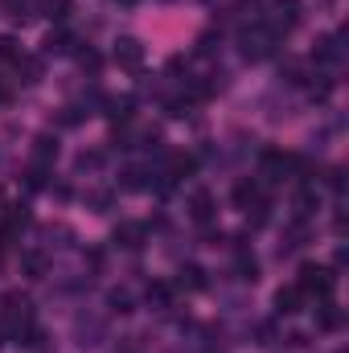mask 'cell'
Listing matches in <instances>:
<instances>
[{
    "label": "cell",
    "instance_id": "36",
    "mask_svg": "<svg viewBox=\"0 0 349 353\" xmlns=\"http://www.w3.org/2000/svg\"><path fill=\"white\" fill-rule=\"evenodd\" d=\"M0 337H4V325H0Z\"/></svg>",
    "mask_w": 349,
    "mask_h": 353
},
{
    "label": "cell",
    "instance_id": "15",
    "mask_svg": "<svg viewBox=\"0 0 349 353\" xmlns=\"http://www.w3.org/2000/svg\"><path fill=\"white\" fill-rule=\"evenodd\" d=\"M103 107H107L103 115H107L111 123H128L132 111H136V99H132V94H123V99H103Z\"/></svg>",
    "mask_w": 349,
    "mask_h": 353
},
{
    "label": "cell",
    "instance_id": "34",
    "mask_svg": "<svg viewBox=\"0 0 349 353\" xmlns=\"http://www.w3.org/2000/svg\"><path fill=\"white\" fill-rule=\"evenodd\" d=\"M115 353H140V350H136V337H128V341H123Z\"/></svg>",
    "mask_w": 349,
    "mask_h": 353
},
{
    "label": "cell",
    "instance_id": "33",
    "mask_svg": "<svg viewBox=\"0 0 349 353\" xmlns=\"http://www.w3.org/2000/svg\"><path fill=\"white\" fill-rule=\"evenodd\" d=\"M87 267L90 271H103V251H87Z\"/></svg>",
    "mask_w": 349,
    "mask_h": 353
},
{
    "label": "cell",
    "instance_id": "32",
    "mask_svg": "<svg viewBox=\"0 0 349 353\" xmlns=\"http://www.w3.org/2000/svg\"><path fill=\"white\" fill-rule=\"evenodd\" d=\"M99 165H103V152H83V157H79V169H83V173H87V169H99Z\"/></svg>",
    "mask_w": 349,
    "mask_h": 353
},
{
    "label": "cell",
    "instance_id": "38",
    "mask_svg": "<svg viewBox=\"0 0 349 353\" xmlns=\"http://www.w3.org/2000/svg\"><path fill=\"white\" fill-rule=\"evenodd\" d=\"M210 353H214V350H210Z\"/></svg>",
    "mask_w": 349,
    "mask_h": 353
},
{
    "label": "cell",
    "instance_id": "37",
    "mask_svg": "<svg viewBox=\"0 0 349 353\" xmlns=\"http://www.w3.org/2000/svg\"><path fill=\"white\" fill-rule=\"evenodd\" d=\"M337 353H346V350H337Z\"/></svg>",
    "mask_w": 349,
    "mask_h": 353
},
{
    "label": "cell",
    "instance_id": "29",
    "mask_svg": "<svg viewBox=\"0 0 349 353\" xmlns=\"http://www.w3.org/2000/svg\"><path fill=\"white\" fill-rule=\"evenodd\" d=\"M25 181H29V189H46V185H50V169H46V165H33Z\"/></svg>",
    "mask_w": 349,
    "mask_h": 353
},
{
    "label": "cell",
    "instance_id": "23",
    "mask_svg": "<svg viewBox=\"0 0 349 353\" xmlns=\"http://www.w3.org/2000/svg\"><path fill=\"white\" fill-rule=\"evenodd\" d=\"M148 173H152V169H140V165H128V169L119 173V185H123V189H144V185H148Z\"/></svg>",
    "mask_w": 349,
    "mask_h": 353
},
{
    "label": "cell",
    "instance_id": "22",
    "mask_svg": "<svg viewBox=\"0 0 349 353\" xmlns=\"http://www.w3.org/2000/svg\"><path fill=\"white\" fill-rule=\"evenodd\" d=\"M37 8H41L50 21H66V17L74 12V4H70V0H37Z\"/></svg>",
    "mask_w": 349,
    "mask_h": 353
},
{
    "label": "cell",
    "instance_id": "5",
    "mask_svg": "<svg viewBox=\"0 0 349 353\" xmlns=\"http://www.w3.org/2000/svg\"><path fill=\"white\" fill-rule=\"evenodd\" d=\"M103 337H107V321H103V316H87V312H83V316L74 321V341H79L83 350H94Z\"/></svg>",
    "mask_w": 349,
    "mask_h": 353
},
{
    "label": "cell",
    "instance_id": "8",
    "mask_svg": "<svg viewBox=\"0 0 349 353\" xmlns=\"http://www.w3.org/2000/svg\"><path fill=\"white\" fill-rule=\"evenodd\" d=\"M312 58H317V66H341V58H346L341 37H337V33H325V37L317 41V50H312Z\"/></svg>",
    "mask_w": 349,
    "mask_h": 353
},
{
    "label": "cell",
    "instance_id": "1",
    "mask_svg": "<svg viewBox=\"0 0 349 353\" xmlns=\"http://www.w3.org/2000/svg\"><path fill=\"white\" fill-rule=\"evenodd\" d=\"M296 288H300L304 296L333 300V292H337V275H333V267H325V263H304V267H300V279H296Z\"/></svg>",
    "mask_w": 349,
    "mask_h": 353
},
{
    "label": "cell",
    "instance_id": "16",
    "mask_svg": "<svg viewBox=\"0 0 349 353\" xmlns=\"http://www.w3.org/2000/svg\"><path fill=\"white\" fill-rule=\"evenodd\" d=\"M235 271H239V279H247V283H255V279H259V259H255L243 243L235 247Z\"/></svg>",
    "mask_w": 349,
    "mask_h": 353
},
{
    "label": "cell",
    "instance_id": "4",
    "mask_svg": "<svg viewBox=\"0 0 349 353\" xmlns=\"http://www.w3.org/2000/svg\"><path fill=\"white\" fill-rule=\"evenodd\" d=\"M275 37H283V33H292L296 25H300V0H275V8H271V17L263 21Z\"/></svg>",
    "mask_w": 349,
    "mask_h": 353
},
{
    "label": "cell",
    "instance_id": "24",
    "mask_svg": "<svg viewBox=\"0 0 349 353\" xmlns=\"http://www.w3.org/2000/svg\"><path fill=\"white\" fill-rule=\"evenodd\" d=\"M247 222H251V230H259V226L271 222V201L267 197H259L255 205H247Z\"/></svg>",
    "mask_w": 349,
    "mask_h": 353
},
{
    "label": "cell",
    "instance_id": "21",
    "mask_svg": "<svg viewBox=\"0 0 349 353\" xmlns=\"http://www.w3.org/2000/svg\"><path fill=\"white\" fill-rule=\"evenodd\" d=\"M304 239H308V226H304V222H292V226H288V234H283V243H279V255L300 251V247H304Z\"/></svg>",
    "mask_w": 349,
    "mask_h": 353
},
{
    "label": "cell",
    "instance_id": "18",
    "mask_svg": "<svg viewBox=\"0 0 349 353\" xmlns=\"http://www.w3.org/2000/svg\"><path fill=\"white\" fill-rule=\"evenodd\" d=\"M21 271H25L29 279H46V271H50L46 251H21Z\"/></svg>",
    "mask_w": 349,
    "mask_h": 353
},
{
    "label": "cell",
    "instance_id": "17",
    "mask_svg": "<svg viewBox=\"0 0 349 353\" xmlns=\"http://www.w3.org/2000/svg\"><path fill=\"white\" fill-rule=\"evenodd\" d=\"M58 161V136H37L33 140V165H54Z\"/></svg>",
    "mask_w": 349,
    "mask_h": 353
},
{
    "label": "cell",
    "instance_id": "10",
    "mask_svg": "<svg viewBox=\"0 0 349 353\" xmlns=\"http://www.w3.org/2000/svg\"><path fill=\"white\" fill-rule=\"evenodd\" d=\"M111 243L123 247V251H140V247H144V226H140V222H119L115 234H111Z\"/></svg>",
    "mask_w": 349,
    "mask_h": 353
},
{
    "label": "cell",
    "instance_id": "14",
    "mask_svg": "<svg viewBox=\"0 0 349 353\" xmlns=\"http://www.w3.org/2000/svg\"><path fill=\"white\" fill-rule=\"evenodd\" d=\"M206 283H210V279H206V271H201V267L197 263H185L181 267V271H177V292H201V288H206Z\"/></svg>",
    "mask_w": 349,
    "mask_h": 353
},
{
    "label": "cell",
    "instance_id": "9",
    "mask_svg": "<svg viewBox=\"0 0 349 353\" xmlns=\"http://www.w3.org/2000/svg\"><path fill=\"white\" fill-rule=\"evenodd\" d=\"M41 54H46V58H66V54H74V33H70V29H54V33H46Z\"/></svg>",
    "mask_w": 349,
    "mask_h": 353
},
{
    "label": "cell",
    "instance_id": "35",
    "mask_svg": "<svg viewBox=\"0 0 349 353\" xmlns=\"http://www.w3.org/2000/svg\"><path fill=\"white\" fill-rule=\"evenodd\" d=\"M119 4H123V8H136V4H140V0H119Z\"/></svg>",
    "mask_w": 349,
    "mask_h": 353
},
{
    "label": "cell",
    "instance_id": "6",
    "mask_svg": "<svg viewBox=\"0 0 349 353\" xmlns=\"http://www.w3.org/2000/svg\"><path fill=\"white\" fill-rule=\"evenodd\" d=\"M185 210H189V218H193L197 226H210V222H214V214H218V201H214V193H210V189H197V193H189Z\"/></svg>",
    "mask_w": 349,
    "mask_h": 353
},
{
    "label": "cell",
    "instance_id": "7",
    "mask_svg": "<svg viewBox=\"0 0 349 353\" xmlns=\"http://www.w3.org/2000/svg\"><path fill=\"white\" fill-rule=\"evenodd\" d=\"M115 62L123 70H140L144 66V41L140 37H119L115 41Z\"/></svg>",
    "mask_w": 349,
    "mask_h": 353
},
{
    "label": "cell",
    "instance_id": "20",
    "mask_svg": "<svg viewBox=\"0 0 349 353\" xmlns=\"http://www.w3.org/2000/svg\"><path fill=\"white\" fill-rule=\"evenodd\" d=\"M107 308L119 312V316H128V312H136V296H132L128 288H111V292H107Z\"/></svg>",
    "mask_w": 349,
    "mask_h": 353
},
{
    "label": "cell",
    "instance_id": "19",
    "mask_svg": "<svg viewBox=\"0 0 349 353\" xmlns=\"http://www.w3.org/2000/svg\"><path fill=\"white\" fill-rule=\"evenodd\" d=\"M230 197H235V205H239V210H247V205H255V201L263 197V189H259V181H251V176H247V181H239V185H235V193H230Z\"/></svg>",
    "mask_w": 349,
    "mask_h": 353
},
{
    "label": "cell",
    "instance_id": "31",
    "mask_svg": "<svg viewBox=\"0 0 349 353\" xmlns=\"http://www.w3.org/2000/svg\"><path fill=\"white\" fill-rule=\"evenodd\" d=\"M79 66L90 70V74H99V66H103V58L94 54V50H79Z\"/></svg>",
    "mask_w": 349,
    "mask_h": 353
},
{
    "label": "cell",
    "instance_id": "26",
    "mask_svg": "<svg viewBox=\"0 0 349 353\" xmlns=\"http://www.w3.org/2000/svg\"><path fill=\"white\" fill-rule=\"evenodd\" d=\"M87 205L94 210V214H107V210L115 205V193H111V189H90V193H87Z\"/></svg>",
    "mask_w": 349,
    "mask_h": 353
},
{
    "label": "cell",
    "instance_id": "3",
    "mask_svg": "<svg viewBox=\"0 0 349 353\" xmlns=\"http://www.w3.org/2000/svg\"><path fill=\"white\" fill-rule=\"evenodd\" d=\"M275 41H279V37H275L267 25H259V21L239 33V46H243V58H247V62H263L267 54H275Z\"/></svg>",
    "mask_w": 349,
    "mask_h": 353
},
{
    "label": "cell",
    "instance_id": "30",
    "mask_svg": "<svg viewBox=\"0 0 349 353\" xmlns=\"http://www.w3.org/2000/svg\"><path fill=\"white\" fill-rule=\"evenodd\" d=\"M17 66L25 70V83H37V79H41V62H37V58H25V54H21Z\"/></svg>",
    "mask_w": 349,
    "mask_h": 353
},
{
    "label": "cell",
    "instance_id": "28",
    "mask_svg": "<svg viewBox=\"0 0 349 353\" xmlns=\"http://www.w3.org/2000/svg\"><path fill=\"white\" fill-rule=\"evenodd\" d=\"M0 62H21V46H17V37H0Z\"/></svg>",
    "mask_w": 349,
    "mask_h": 353
},
{
    "label": "cell",
    "instance_id": "2",
    "mask_svg": "<svg viewBox=\"0 0 349 353\" xmlns=\"http://www.w3.org/2000/svg\"><path fill=\"white\" fill-rule=\"evenodd\" d=\"M0 325H4V333L21 337V333L33 325V300L21 296V292H8V296H4V308H0Z\"/></svg>",
    "mask_w": 349,
    "mask_h": 353
},
{
    "label": "cell",
    "instance_id": "25",
    "mask_svg": "<svg viewBox=\"0 0 349 353\" xmlns=\"http://www.w3.org/2000/svg\"><path fill=\"white\" fill-rule=\"evenodd\" d=\"M41 239H46V247H70L74 230H70V226H46V230H41Z\"/></svg>",
    "mask_w": 349,
    "mask_h": 353
},
{
    "label": "cell",
    "instance_id": "11",
    "mask_svg": "<svg viewBox=\"0 0 349 353\" xmlns=\"http://www.w3.org/2000/svg\"><path fill=\"white\" fill-rule=\"evenodd\" d=\"M304 300H308V296H304L296 283H288V288L275 292V312H279V316H296V312L304 308Z\"/></svg>",
    "mask_w": 349,
    "mask_h": 353
},
{
    "label": "cell",
    "instance_id": "13",
    "mask_svg": "<svg viewBox=\"0 0 349 353\" xmlns=\"http://www.w3.org/2000/svg\"><path fill=\"white\" fill-rule=\"evenodd\" d=\"M346 325V312L333 304V300H321V308H317V329L321 333H337Z\"/></svg>",
    "mask_w": 349,
    "mask_h": 353
},
{
    "label": "cell",
    "instance_id": "12",
    "mask_svg": "<svg viewBox=\"0 0 349 353\" xmlns=\"http://www.w3.org/2000/svg\"><path fill=\"white\" fill-rule=\"evenodd\" d=\"M173 296H177V288L169 283V279H152V283H148V292H144V300H148L157 312L173 308Z\"/></svg>",
    "mask_w": 349,
    "mask_h": 353
},
{
    "label": "cell",
    "instance_id": "27",
    "mask_svg": "<svg viewBox=\"0 0 349 353\" xmlns=\"http://www.w3.org/2000/svg\"><path fill=\"white\" fill-rule=\"evenodd\" d=\"M0 4H4V8H8V17H12V21H21V25L33 17V4H29V0H0Z\"/></svg>",
    "mask_w": 349,
    "mask_h": 353
}]
</instances>
